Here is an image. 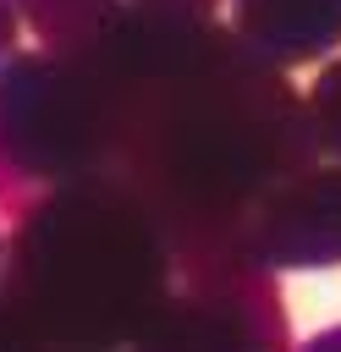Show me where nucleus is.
I'll return each instance as SVG.
<instances>
[{"label": "nucleus", "instance_id": "f257e3e1", "mask_svg": "<svg viewBox=\"0 0 341 352\" xmlns=\"http://www.w3.org/2000/svg\"><path fill=\"white\" fill-rule=\"evenodd\" d=\"M82 55L110 82L104 176L160 214L176 253L236 248L242 220L319 160L280 66L253 55L231 28H214V16L121 0Z\"/></svg>", "mask_w": 341, "mask_h": 352}, {"label": "nucleus", "instance_id": "f03ea898", "mask_svg": "<svg viewBox=\"0 0 341 352\" xmlns=\"http://www.w3.org/2000/svg\"><path fill=\"white\" fill-rule=\"evenodd\" d=\"M176 242L116 176L44 187L16 209L0 253V324L11 341L126 352L176 280Z\"/></svg>", "mask_w": 341, "mask_h": 352}, {"label": "nucleus", "instance_id": "7ed1b4c3", "mask_svg": "<svg viewBox=\"0 0 341 352\" xmlns=\"http://www.w3.org/2000/svg\"><path fill=\"white\" fill-rule=\"evenodd\" d=\"M110 82L82 50L11 55L0 66V165L16 182L55 187L104 176Z\"/></svg>", "mask_w": 341, "mask_h": 352}, {"label": "nucleus", "instance_id": "20e7f679", "mask_svg": "<svg viewBox=\"0 0 341 352\" xmlns=\"http://www.w3.org/2000/svg\"><path fill=\"white\" fill-rule=\"evenodd\" d=\"M126 352H292L275 275L236 248L182 253L170 297Z\"/></svg>", "mask_w": 341, "mask_h": 352}, {"label": "nucleus", "instance_id": "39448f33", "mask_svg": "<svg viewBox=\"0 0 341 352\" xmlns=\"http://www.w3.org/2000/svg\"><path fill=\"white\" fill-rule=\"evenodd\" d=\"M236 253L275 270L341 264V160H314L286 176L236 231Z\"/></svg>", "mask_w": 341, "mask_h": 352}, {"label": "nucleus", "instance_id": "423d86ee", "mask_svg": "<svg viewBox=\"0 0 341 352\" xmlns=\"http://www.w3.org/2000/svg\"><path fill=\"white\" fill-rule=\"evenodd\" d=\"M231 33L270 66H308L341 50V0H231Z\"/></svg>", "mask_w": 341, "mask_h": 352}, {"label": "nucleus", "instance_id": "0eeeda50", "mask_svg": "<svg viewBox=\"0 0 341 352\" xmlns=\"http://www.w3.org/2000/svg\"><path fill=\"white\" fill-rule=\"evenodd\" d=\"M11 6L38 33L44 50H88L121 11V0H11Z\"/></svg>", "mask_w": 341, "mask_h": 352}, {"label": "nucleus", "instance_id": "6e6552de", "mask_svg": "<svg viewBox=\"0 0 341 352\" xmlns=\"http://www.w3.org/2000/svg\"><path fill=\"white\" fill-rule=\"evenodd\" d=\"M302 116H308V138L319 160H341V55L319 66V77L302 94Z\"/></svg>", "mask_w": 341, "mask_h": 352}, {"label": "nucleus", "instance_id": "1a4fd4ad", "mask_svg": "<svg viewBox=\"0 0 341 352\" xmlns=\"http://www.w3.org/2000/svg\"><path fill=\"white\" fill-rule=\"evenodd\" d=\"M16 38H22V16H16L11 0H0V66L16 55Z\"/></svg>", "mask_w": 341, "mask_h": 352}, {"label": "nucleus", "instance_id": "9d476101", "mask_svg": "<svg viewBox=\"0 0 341 352\" xmlns=\"http://www.w3.org/2000/svg\"><path fill=\"white\" fill-rule=\"evenodd\" d=\"M132 6H148V11H176V16H214L220 0H132Z\"/></svg>", "mask_w": 341, "mask_h": 352}, {"label": "nucleus", "instance_id": "9b49d317", "mask_svg": "<svg viewBox=\"0 0 341 352\" xmlns=\"http://www.w3.org/2000/svg\"><path fill=\"white\" fill-rule=\"evenodd\" d=\"M297 352H341V324H330V330H319V336H308Z\"/></svg>", "mask_w": 341, "mask_h": 352}, {"label": "nucleus", "instance_id": "f8f14e48", "mask_svg": "<svg viewBox=\"0 0 341 352\" xmlns=\"http://www.w3.org/2000/svg\"><path fill=\"white\" fill-rule=\"evenodd\" d=\"M0 352H82V346H38V341H6Z\"/></svg>", "mask_w": 341, "mask_h": 352}, {"label": "nucleus", "instance_id": "ddd939ff", "mask_svg": "<svg viewBox=\"0 0 341 352\" xmlns=\"http://www.w3.org/2000/svg\"><path fill=\"white\" fill-rule=\"evenodd\" d=\"M16 187H22V182H16V176H11V170H6V165H0V198H11V192H16Z\"/></svg>", "mask_w": 341, "mask_h": 352}, {"label": "nucleus", "instance_id": "4468645a", "mask_svg": "<svg viewBox=\"0 0 341 352\" xmlns=\"http://www.w3.org/2000/svg\"><path fill=\"white\" fill-rule=\"evenodd\" d=\"M0 253H6V236H0Z\"/></svg>", "mask_w": 341, "mask_h": 352}]
</instances>
